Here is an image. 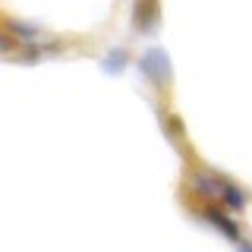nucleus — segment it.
Returning a JSON list of instances; mask_svg holds the SVG:
<instances>
[{
    "label": "nucleus",
    "mask_w": 252,
    "mask_h": 252,
    "mask_svg": "<svg viewBox=\"0 0 252 252\" xmlns=\"http://www.w3.org/2000/svg\"><path fill=\"white\" fill-rule=\"evenodd\" d=\"M205 218H208V220H211V224H215V227H218V230L224 233V236H230V240H236V236H240L236 224H233V220L227 218L220 208H215V205H211V208H205Z\"/></svg>",
    "instance_id": "nucleus-1"
}]
</instances>
